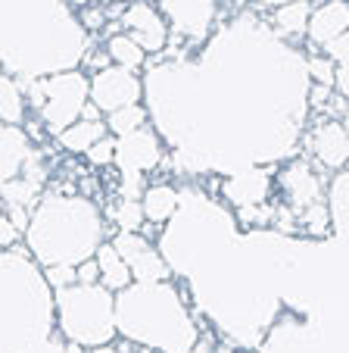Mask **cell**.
I'll list each match as a JSON object with an SVG mask.
<instances>
[{
  "instance_id": "d6a6232c",
  "label": "cell",
  "mask_w": 349,
  "mask_h": 353,
  "mask_svg": "<svg viewBox=\"0 0 349 353\" xmlns=\"http://www.w3.org/2000/svg\"><path fill=\"white\" fill-rule=\"evenodd\" d=\"M19 228L13 225V219H10V216H0V241H3V247H16V238H19Z\"/></svg>"
},
{
  "instance_id": "e575fe53",
  "label": "cell",
  "mask_w": 349,
  "mask_h": 353,
  "mask_svg": "<svg viewBox=\"0 0 349 353\" xmlns=\"http://www.w3.org/2000/svg\"><path fill=\"white\" fill-rule=\"evenodd\" d=\"M103 10H87V13H81V22H85V28H100L103 26Z\"/></svg>"
},
{
  "instance_id": "4dcf8cb0",
  "label": "cell",
  "mask_w": 349,
  "mask_h": 353,
  "mask_svg": "<svg viewBox=\"0 0 349 353\" xmlns=\"http://www.w3.org/2000/svg\"><path fill=\"white\" fill-rule=\"evenodd\" d=\"M78 285H100V263H97V256L78 263Z\"/></svg>"
},
{
  "instance_id": "5b68a950",
  "label": "cell",
  "mask_w": 349,
  "mask_h": 353,
  "mask_svg": "<svg viewBox=\"0 0 349 353\" xmlns=\"http://www.w3.org/2000/svg\"><path fill=\"white\" fill-rule=\"evenodd\" d=\"M60 325L78 344H106L116 332V303L103 285H69L56 291Z\"/></svg>"
},
{
  "instance_id": "6da1fadb",
  "label": "cell",
  "mask_w": 349,
  "mask_h": 353,
  "mask_svg": "<svg viewBox=\"0 0 349 353\" xmlns=\"http://www.w3.org/2000/svg\"><path fill=\"white\" fill-rule=\"evenodd\" d=\"M150 113L181 172H240L293 154L309 66L253 13L215 32L200 60L150 69Z\"/></svg>"
},
{
  "instance_id": "f1b7e54d",
  "label": "cell",
  "mask_w": 349,
  "mask_h": 353,
  "mask_svg": "<svg viewBox=\"0 0 349 353\" xmlns=\"http://www.w3.org/2000/svg\"><path fill=\"white\" fill-rule=\"evenodd\" d=\"M116 147H119V138H103V141H97L85 157L94 166H109V163H116Z\"/></svg>"
},
{
  "instance_id": "1f68e13d",
  "label": "cell",
  "mask_w": 349,
  "mask_h": 353,
  "mask_svg": "<svg viewBox=\"0 0 349 353\" xmlns=\"http://www.w3.org/2000/svg\"><path fill=\"white\" fill-rule=\"evenodd\" d=\"M330 85H318V81H312V88H309V107H315V110H324L330 103Z\"/></svg>"
},
{
  "instance_id": "83f0119b",
  "label": "cell",
  "mask_w": 349,
  "mask_h": 353,
  "mask_svg": "<svg viewBox=\"0 0 349 353\" xmlns=\"http://www.w3.org/2000/svg\"><path fill=\"white\" fill-rule=\"evenodd\" d=\"M44 279L56 291L69 285H78V266H72V263H53V266H44Z\"/></svg>"
},
{
  "instance_id": "d590c367",
  "label": "cell",
  "mask_w": 349,
  "mask_h": 353,
  "mask_svg": "<svg viewBox=\"0 0 349 353\" xmlns=\"http://www.w3.org/2000/svg\"><path fill=\"white\" fill-rule=\"evenodd\" d=\"M91 353H122V350H116V347H106V344H97V350H91Z\"/></svg>"
},
{
  "instance_id": "d4e9b609",
  "label": "cell",
  "mask_w": 349,
  "mask_h": 353,
  "mask_svg": "<svg viewBox=\"0 0 349 353\" xmlns=\"http://www.w3.org/2000/svg\"><path fill=\"white\" fill-rule=\"evenodd\" d=\"M144 122H147V110L140 107V103H131V107H122V110H116V113H109L106 125H109V132L116 134V138H122V134H131V132H138V128H144Z\"/></svg>"
},
{
  "instance_id": "8992f818",
  "label": "cell",
  "mask_w": 349,
  "mask_h": 353,
  "mask_svg": "<svg viewBox=\"0 0 349 353\" xmlns=\"http://www.w3.org/2000/svg\"><path fill=\"white\" fill-rule=\"evenodd\" d=\"M44 85H47V107L41 110V119H44L47 132L60 138L69 125L78 122V116L91 103V81L78 69H69V72L47 75Z\"/></svg>"
},
{
  "instance_id": "ac0fdd59",
  "label": "cell",
  "mask_w": 349,
  "mask_h": 353,
  "mask_svg": "<svg viewBox=\"0 0 349 353\" xmlns=\"http://www.w3.org/2000/svg\"><path fill=\"white\" fill-rule=\"evenodd\" d=\"M309 19H312L309 0H290V3L275 7L271 28H275L281 38H299V34H309Z\"/></svg>"
},
{
  "instance_id": "7a4b0ae2",
  "label": "cell",
  "mask_w": 349,
  "mask_h": 353,
  "mask_svg": "<svg viewBox=\"0 0 349 353\" xmlns=\"http://www.w3.org/2000/svg\"><path fill=\"white\" fill-rule=\"evenodd\" d=\"M3 69L16 79L69 72L87 50L69 0H3Z\"/></svg>"
},
{
  "instance_id": "7c38bea8",
  "label": "cell",
  "mask_w": 349,
  "mask_h": 353,
  "mask_svg": "<svg viewBox=\"0 0 349 353\" xmlns=\"http://www.w3.org/2000/svg\"><path fill=\"white\" fill-rule=\"evenodd\" d=\"M281 191H284V203L297 216H303L312 203L324 200L321 181H318V175H312V169L306 166L303 160H297L281 175Z\"/></svg>"
},
{
  "instance_id": "2e32d148",
  "label": "cell",
  "mask_w": 349,
  "mask_h": 353,
  "mask_svg": "<svg viewBox=\"0 0 349 353\" xmlns=\"http://www.w3.org/2000/svg\"><path fill=\"white\" fill-rule=\"evenodd\" d=\"M3 157H0V172H3V181H13L22 175V169L34 160V150L28 144V134L22 132L19 125H3Z\"/></svg>"
},
{
  "instance_id": "5bb4252c",
  "label": "cell",
  "mask_w": 349,
  "mask_h": 353,
  "mask_svg": "<svg viewBox=\"0 0 349 353\" xmlns=\"http://www.w3.org/2000/svg\"><path fill=\"white\" fill-rule=\"evenodd\" d=\"M222 194L234 203V207H256V203H265L271 194V179L265 169L253 166V169H240L231 179H224Z\"/></svg>"
},
{
  "instance_id": "8fae6325",
  "label": "cell",
  "mask_w": 349,
  "mask_h": 353,
  "mask_svg": "<svg viewBox=\"0 0 349 353\" xmlns=\"http://www.w3.org/2000/svg\"><path fill=\"white\" fill-rule=\"evenodd\" d=\"M171 28L184 38H203L212 28L218 0H156Z\"/></svg>"
},
{
  "instance_id": "9c48e42d",
  "label": "cell",
  "mask_w": 349,
  "mask_h": 353,
  "mask_svg": "<svg viewBox=\"0 0 349 353\" xmlns=\"http://www.w3.org/2000/svg\"><path fill=\"white\" fill-rule=\"evenodd\" d=\"M112 244H116V250L128 260V266H131V272H134V281H165L171 275L169 260H165L140 232H119L112 238Z\"/></svg>"
},
{
  "instance_id": "44dd1931",
  "label": "cell",
  "mask_w": 349,
  "mask_h": 353,
  "mask_svg": "<svg viewBox=\"0 0 349 353\" xmlns=\"http://www.w3.org/2000/svg\"><path fill=\"white\" fill-rule=\"evenodd\" d=\"M106 54H109V60L116 63V66H125V69H138L147 63V50L138 44V41L131 38V34H109V41H106Z\"/></svg>"
},
{
  "instance_id": "484cf974",
  "label": "cell",
  "mask_w": 349,
  "mask_h": 353,
  "mask_svg": "<svg viewBox=\"0 0 349 353\" xmlns=\"http://www.w3.org/2000/svg\"><path fill=\"white\" fill-rule=\"evenodd\" d=\"M116 225H119V232H140V225H144L147 213H144V203L140 200H125L122 197V203L116 207Z\"/></svg>"
},
{
  "instance_id": "7402d4cb",
  "label": "cell",
  "mask_w": 349,
  "mask_h": 353,
  "mask_svg": "<svg viewBox=\"0 0 349 353\" xmlns=\"http://www.w3.org/2000/svg\"><path fill=\"white\" fill-rule=\"evenodd\" d=\"M41 197V179L22 175V179L3 181V207L7 210H28Z\"/></svg>"
},
{
  "instance_id": "9a60e30c",
  "label": "cell",
  "mask_w": 349,
  "mask_h": 353,
  "mask_svg": "<svg viewBox=\"0 0 349 353\" xmlns=\"http://www.w3.org/2000/svg\"><path fill=\"white\" fill-rule=\"evenodd\" d=\"M349 32V0H328L309 19V41L318 47Z\"/></svg>"
},
{
  "instance_id": "f546056e",
  "label": "cell",
  "mask_w": 349,
  "mask_h": 353,
  "mask_svg": "<svg viewBox=\"0 0 349 353\" xmlns=\"http://www.w3.org/2000/svg\"><path fill=\"white\" fill-rule=\"evenodd\" d=\"M324 50H328V57L334 63H349V32L334 38L330 44H324Z\"/></svg>"
},
{
  "instance_id": "52a82bcc",
  "label": "cell",
  "mask_w": 349,
  "mask_h": 353,
  "mask_svg": "<svg viewBox=\"0 0 349 353\" xmlns=\"http://www.w3.org/2000/svg\"><path fill=\"white\" fill-rule=\"evenodd\" d=\"M162 160V134L150 128H138L131 134H122L116 147V166L122 175V197L144 200V172L159 166Z\"/></svg>"
},
{
  "instance_id": "8d00e7d4",
  "label": "cell",
  "mask_w": 349,
  "mask_h": 353,
  "mask_svg": "<svg viewBox=\"0 0 349 353\" xmlns=\"http://www.w3.org/2000/svg\"><path fill=\"white\" fill-rule=\"evenodd\" d=\"M256 3H265V7H281V3H290V0H256Z\"/></svg>"
},
{
  "instance_id": "603a6c76",
  "label": "cell",
  "mask_w": 349,
  "mask_h": 353,
  "mask_svg": "<svg viewBox=\"0 0 349 353\" xmlns=\"http://www.w3.org/2000/svg\"><path fill=\"white\" fill-rule=\"evenodd\" d=\"M0 116L7 125H19L22 116H25V94L19 88V79L10 72L0 81Z\"/></svg>"
},
{
  "instance_id": "277c9868",
  "label": "cell",
  "mask_w": 349,
  "mask_h": 353,
  "mask_svg": "<svg viewBox=\"0 0 349 353\" xmlns=\"http://www.w3.org/2000/svg\"><path fill=\"white\" fill-rule=\"evenodd\" d=\"M116 316L131 341L165 347L171 353H184L197 338L178 294L165 281H134L125 288L116 303Z\"/></svg>"
},
{
  "instance_id": "cb8c5ba5",
  "label": "cell",
  "mask_w": 349,
  "mask_h": 353,
  "mask_svg": "<svg viewBox=\"0 0 349 353\" xmlns=\"http://www.w3.org/2000/svg\"><path fill=\"white\" fill-rule=\"evenodd\" d=\"M299 222H303V232L309 234L312 241H324V238H330L334 213H330V207L324 203V200H318V203H312V207L299 216Z\"/></svg>"
},
{
  "instance_id": "836d02e7",
  "label": "cell",
  "mask_w": 349,
  "mask_h": 353,
  "mask_svg": "<svg viewBox=\"0 0 349 353\" xmlns=\"http://www.w3.org/2000/svg\"><path fill=\"white\" fill-rule=\"evenodd\" d=\"M337 94L349 100V63H337V81H334Z\"/></svg>"
},
{
  "instance_id": "74e56055",
  "label": "cell",
  "mask_w": 349,
  "mask_h": 353,
  "mask_svg": "<svg viewBox=\"0 0 349 353\" xmlns=\"http://www.w3.org/2000/svg\"><path fill=\"white\" fill-rule=\"evenodd\" d=\"M78 3H112V0H78Z\"/></svg>"
},
{
  "instance_id": "30bf717a",
  "label": "cell",
  "mask_w": 349,
  "mask_h": 353,
  "mask_svg": "<svg viewBox=\"0 0 349 353\" xmlns=\"http://www.w3.org/2000/svg\"><path fill=\"white\" fill-rule=\"evenodd\" d=\"M122 26H125V32L144 47L147 54H159L169 44V26H165L162 10H156L147 0L128 3V10L122 13Z\"/></svg>"
},
{
  "instance_id": "4316f807",
  "label": "cell",
  "mask_w": 349,
  "mask_h": 353,
  "mask_svg": "<svg viewBox=\"0 0 349 353\" xmlns=\"http://www.w3.org/2000/svg\"><path fill=\"white\" fill-rule=\"evenodd\" d=\"M306 66H309V79L312 81L334 88V81H337V63L330 60L328 54H324V57H309V60H306Z\"/></svg>"
},
{
  "instance_id": "f35d334b",
  "label": "cell",
  "mask_w": 349,
  "mask_h": 353,
  "mask_svg": "<svg viewBox=\"0 0 349 353\" xmlns=\"http://www.w3.org/2000/svg\"><path fill=\"white\" fill-rule=\"evenodd\" d=\"M343 125H346V132H349V113H346V116H343Z\"/></svg>"
},
{
  "instance_id": "ffe728a7",
  "label": "cell",
  "mask_w": 349,
  "mask_h": 353,
  "mask_svg": "<svg viewBox=\"0 0 349 353\" xmlns=\"http://www.w3.org/2000/svg\"><path fill=\"white\" fill-rule=\"evenodd\" d=\"M140 203H144V213L150 222H169L175 219V213L181 207V194L171 185H150Z\"/></svg>"
},
{
  "instance_id": "ba28073f",
  "label": "cell",
  "mask_w": 349,
  "mask_h": 353,
  "mask_svg": "<svg viewBox=\"0 0 349 353\" xmlns=\"http://www.w3.org/2000/svg\"><path fill=\"white\" fill-rule=\"evenodd\" d=\"M144 97V81L125 66H103L91 79V100L106 116L122 107H131Z\"/></svg>"
},
{
  "instance_id": "d6986e66",
  "label": "cell",
  "mask_w": 349,
  "mask_h": 353,
  "mask_svg": "<svg viewBox=\"0 0 349 353\" xmlns=\"http://www.w3.org/2000/svg\"><path fill=\"white\" fill-rule=\"evenodd\" d=\"M106 132H109V125L103 119H78L60 134V144L69 154H87L97 141L106 138Z\"/></svg>"
},
{
  "instance_id": "3957f363",
  "label": "cell",
  "mask_w": 349,
  "mask_h": 353,
  "mask_svg": "<svg viewBox=\"0 0 349 353\" xmlns=\"http://www.w3.org/2000/svg\"><path fill=\"white\" fill-rule=\"evenodd\" d=\"M28 244L41 266H78L97 256V247L103 244V219L85 197H47L34 207Z\"/></svg>"
},
{
  "instance_id": "4fadbf2b",
  "label": "cell",
  "mask_w": 349,
  "mask_h": 353,
  "mask_svg": "<svg viewBox=\"0 0 349 353\" xmlns=\"http://www.w3.org/2000/svg\"><path fill=\"white\" fill-rule=\"evenodd\" d=\"M309 150L328 169H340L349 163V132L343 122H321L309 134Z\"/></svg>"
},
{
  "instance_id": "ab89813d",
  "label": "cell",
  "mask_w": 349,
  "mask_h": 353,
  "mask_svg": "<svg viewBox=\"0 0 349 353\" xmlns=\"http://www.w3.org/2000/svg\"><path fill=\"white\" fill-rule=\"evenodd\" d=\"M144 353H150V350H144Z\"/></svg>"
},
{
  "instance_id": "e0dca14e",
  "label": "cell",
  "mask_w": 349,
  "mask_h": 353,
  "mask_svg": "<svg viewBox=\"0 0 349 353\" xmlns=\"http://www.w3.org/2000/svg\"><path fill=\"white\" fill-rule=\"evenodd\" d=\"M97 263H100V285L103 288H109V291H125V288H131L134 272L125 256L116 250L112 241L97 247Z\"/></svg>"
}]
</instances>
